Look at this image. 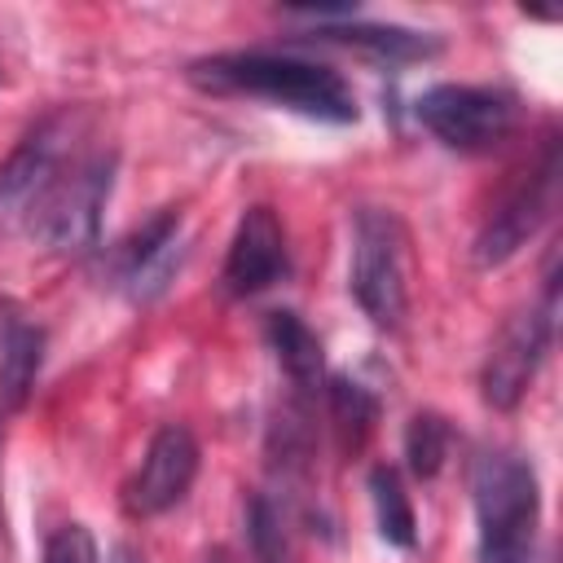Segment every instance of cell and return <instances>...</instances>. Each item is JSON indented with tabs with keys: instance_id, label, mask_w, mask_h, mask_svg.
<instances>
[{
	"instance_id": "13",
	"label": "cell",
	"mask_w": 563,
	"mask_h": 563,
	"mask_svg": "<svg viewBox=\"0 0 563 563\" xmlns=\"http://www.w3.org/2000/svg\"><path fill=\"white\" fill-rule=\"evenodd\" d=\"M264 334H268V347H273L277 365L290 374L295 387H317V383H321V365H325L321 339L312 334V325H308L299 312H290V308L268 312Z\"/></svg>"
},
{
	"instance_id": "15",
	"label": "cell",
	"mask_w": 563,
	"mask_h": 563,
	"mask_svg": "<svg viewBox=\"0 0 563 563\" xmlns=\"http://www.w3.org/2000/svg\"><path fill=\"white\" fill-rule=\"evenodd\" d=\"M317 35L352 44V48H365V53L387 57V62H413V57H427L435 48L427 35L405 31V26H317Z\"/></svg>"
},
{
	"instance_id": "12",
	"label": "cell",
	"mask_w": 563,
	"mask_h": 563,
	"mask_svg": "<svg viewBox=\"0 0 563 563\" xmlns=\"http://www.w3.org/2000/svg\"><path fill=\"white\" fill-rule=\"evenodd\" d=\"M40 361H44V330L26 321H9L0 339V413H13L26 405Z\"/></svg>"
},
{
	"instance_id": "16",
	"label": "cell",
	"mask_w": 563,
	"mask_h": 563,
	"mask_svg": "<svg viewBox=\"0 0 563 563\" xmlns=\"http://www.w3.org/2000/svg\"><path fill=\"white\" fill-rule=\"evenodd\" d=\"M330 418H334V431H339V449L343 453H356L369 440L374 422H378V400L361 383L334 378L330 383Z\"/></svg>"
},
{
	"instance_id": "14",
	"label": "cell",
	"mask_w": 563,
	"mask_h": 563,
	"mask_svg": "<svg viewBox=\"0 0 563 563\" xmlns=\"http://www.w3.org/2000/svg\"><path fill=\"white\" fill-rule=\"evenodd\" d=\"M369 501H374V519H378V537L387 545L409 550L418 541V519L409 506V493L400 484V475L391 466H374L369 471Z\"/></svg>"
},
{
	"instance_id": "9",
	"label": "cell",
	"mask_w": 563,
	"mask_h": 563,
	"mask_svg": "<svg viewBox=\"0 0 563 563\" xmlns=\"http://www.w3.org/2000/svg\"><path fill=\"white\" fill-rule=\"evenodd\" d=\"M194 475H198V440L189 435V427L167 422V427L154 431L136 475L123 488V501L141 519L145 515H163V510H172L189 493Z\"/></svg>"
},
{
	"instance_id": "7",
	"label": "cell",
	"mask_w": 563,
	"mask_h": 563,
	"mask_svg": "<svg viewBox=\"0 0 563 563\" xmlns=\"http://www.w3.org/2000/svg\"><path fill=\"white\" fill-rule=\"evenodd\" d=\"M70 114H53L31 136L18 141V150L0 167V229H26L31 211L40 207V198L70 158Z\"/></svg>"
},
{
	"instance_id": "18",
	"label": "cell",
	"mask_w": 563,
	"mask_h": 563,
	"mask_svg": "<svg viewBox=\"0 0 563 563\" xmlns=\"http://www.w3.org/2000/svg\"><path fill=\"white\" fill-rule=\"evenodd\" d=\"M405 457L418 479H431L449 457V427L440 413H413L405 431Z\"/></svg>"
},
{
	"instance_id": "10",
	"label": "cell",
	"mask_w": 563,
	"mask_h": 563,
	"mask_svg": "<svg viewBox=\"0 0 563 563\" xmlns=\"http://www.w3.org/2000/svg\"><path fill=\"white\" fill-rule=\"evenodd\" d=\"M290 268V251H286V229L277 220L273 207H246L229 255H224V290L229 295H260L273 282H282Z\"/></svg>"
},
{
	"instance_id": "17",
	"label": "cell",
	"mask_w": 563,
	"mask_h": 563,
	"mask_svg": "<svg viewBox=\"0 0 563 563\" xmlns=\"http://www.w3.org/2000/svg\"><path fill=\"white\" fill-rule=\"evenodd\" d=\"M246 541H251V554L260 563H286L290 554V532H286V515L273 497H251V510H246Z\"/></svg>"
},
{
	"instance_id": "3",
	"label": "cell",
	"mask_w": 563,
	"mask_h": 563,
	"mask_svg": "<svg viewBox=\"0 0 563 563\" xmlns=\"http://www.w3.org/2000/svg\"><path fill=\"white\" fill-rule=\"evenodd\" d=\"M110 185H114L110 150L70 154L66 167L57 172V180L48 185V194L40 198V207L31 211L26 233H35L48 251H62V255H79V251L97 246Z\"/></svg>"
},
{
	"instance_id": "2",
	"label": "cell",
	"mask_w": 563,
	"mask_h": 563,
	"mask_svg": "<svg viewBox=\"0 0 563 563\" xmlns=\"http://www.w3.org/2000/svg\"><path fill=\"white\" fill-rule=\"evenodd\" d=\"M471 497L479 523V563H541L537 519L541 488L528 457L510 449H488L471 466Z\"/></svg>"
},
{
	"instance_id": "19",
	"label": "cell",
	"mask_w": 563,
	"mask_h": 563,
	"mask_svg": "<svg viewBox=\"0 0 563 563\" xmlns=\"http://www.w3.org/2000/svg\"><path fill=\"white\" fill-rule=\"evenodd\" d=\"M44 563H97V541L84 523H62L44 541Z\"/></svg>"
},
{
	"instance_id": "4",
	"label": "cell",
	"mask_w": 563,
	"mask_h": 563,
	"mask_svg": "<svg viewBox=\"0 0 563 563\" xmlns=\"http://www.w3.org/2000/svg\"><path fill=\"white\" fill-rule=\"evenodd\" d=\"M352 295L374 325L405 317V233L391 211L361 207L352 229Z\"/></svg>"
},
{
	"instance_id": "20",
	"label": "cell",
	"mask_w": 563,
	"mask_h": 563,
	"mask_svg": "<svg viewBox=\"0 0 563 563\" xmlns=\"http://www.w3.org/2000/svg\"><path fill=\"white\" fill-rule=\"evenodd\" d=\"M110 563H145V559H141V554H136L132 545H114V554H110Z\"/></svg>"
},
{
	"instance_id": "1",
	"label": "cell",
	"mask_w": 563,
	"mask_h": 563,
	"mask_svg": "<svg viewBox=\"0 0 563 563\" xmlns=\"http://www.w3.org/2000/svg\"><path fill=\"white\" fill-rule=\"evenodd\" d=\"M189 84L202 92H242L264 97L273 106H286L295 114L321 119V123H352L356 97L347 79L321 62L282 57V53H220L189 66Z\"/></svg>"
},
{
	"instance_id": "11",
	"label": "cell",
	"mask_w": 563,
	"mask_h": 563,
	"mask_svg": "<svg viewBox=\"0 0 563 563\" xmlns=\"http://www.w3.org/2000/svg\"><path fill=\"white\" fill-rule=\"evenodd\" d=\"M176 233H180V216L163 211L150 224H141L128 242H119V251H114V282L132 299H154L167 286V277L176 268V251H180Z\"/></svg>"
},
{
	"instance_id": "5",
	"label": "cell",
	"mask_w": 563,
	"mask_h": 563,
	"mask_svg": "<svg viewBox=\"0 0 563 563\" xmlns=\"http://www.w3.org/2000/svg\"><path fill=\"white\" fill-rule=\"evenodd\" d=\"M418 123L449 150L484 154L515 132V97L475 84H435L418 97Z\"/></svg>"
},
{
	"instance_id": "6",
	"label": "cell",
	"mask_w": 563,
	"mask_h": 563,
	"mask_svg": "<svg viewBox=\"0 0 563 563\" xmlns=\"http://www.w3.org/2000/svg\"><path fill=\"white\" fill-rule=\"evenodd\" d=\"M554 180H559V141L550 136L541 145V163L528 167L510 185V194L497 202V211L479 229V238H475V264L479 268L506 264L541 229V220L550 216V202H554Z\"/></svg>"
},
{
	"instance_id": "8",
	"label": "cell",
	"mask_w": 563,
	"mask_h": 563,
	"mask_svg": "<svg viewBox=\"0 0 563 563\" xmlns=\"http://www.w3.org/2000/svg\"><path fill=\"white\" fill-rule=\"evenodd\" d=\"M550 330H554V282L545 290V303L541 308H528L519 317L506 321V330L497 334L488 361H484V374H479V391L493 409H515L550 347Z\"/></svg>"
}]
</instances>
